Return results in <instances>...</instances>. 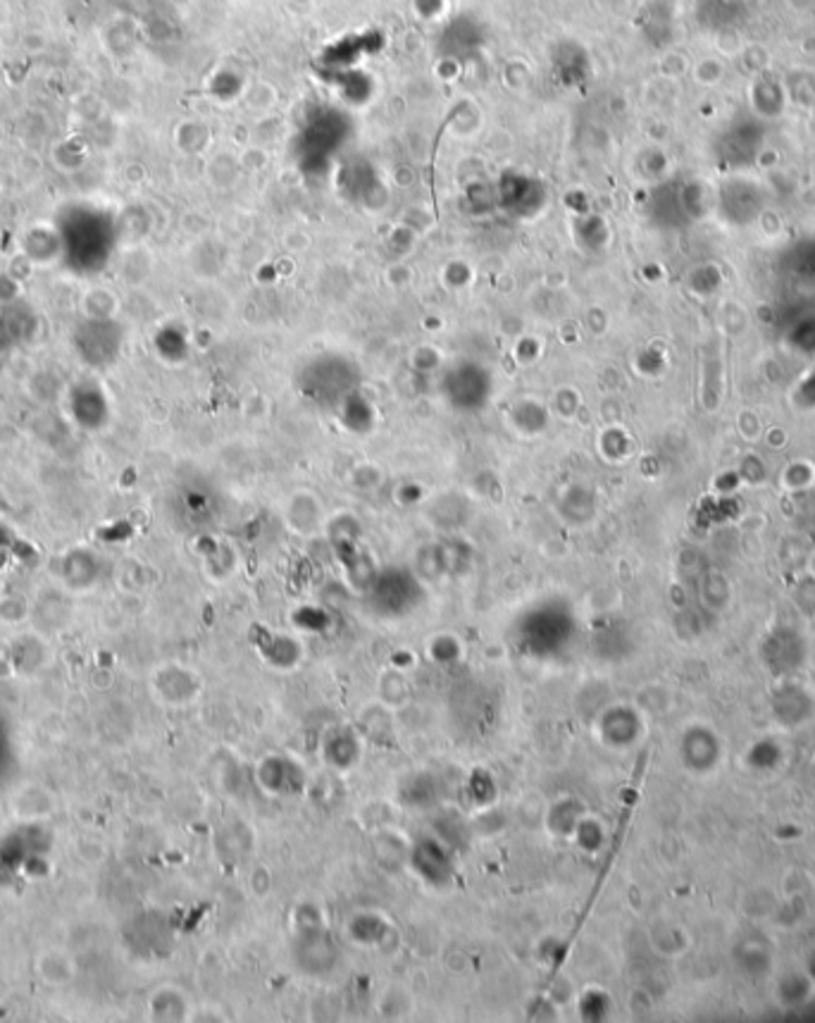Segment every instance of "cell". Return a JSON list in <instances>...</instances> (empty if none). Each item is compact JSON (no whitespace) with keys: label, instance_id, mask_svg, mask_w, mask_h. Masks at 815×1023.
<instances>
[{"label":"cell","instance_id":"obj_1","mask_svg":"<svg viewBox=\"0 0 815 1023\" xmlns=\"http://www.w3.org/2000/svg\"><path fill=\"white\" fill-rule=\"evenodd\" d=\"M761 189L747 179H729L721 189V215L735 225H749L761 213Z\"/></svg>","mask_w":815,"mask_h":1023},{"label":"cell","instance_id":"obj_2","mask_svg":"<svg viewBox=\"0 0 815 1023\" xmlns=\"http://www.w3.org/2000/svg\"><path fill=\"white\" fill-rule=\"evenodd\" d=\"M753 105H756L759 115H765V117L780 115L785 107V91L780 84H777L773 77H759V81L753 84Z\"/></svg>","mask_w":815,"mask_h":1023}]
</instances>
